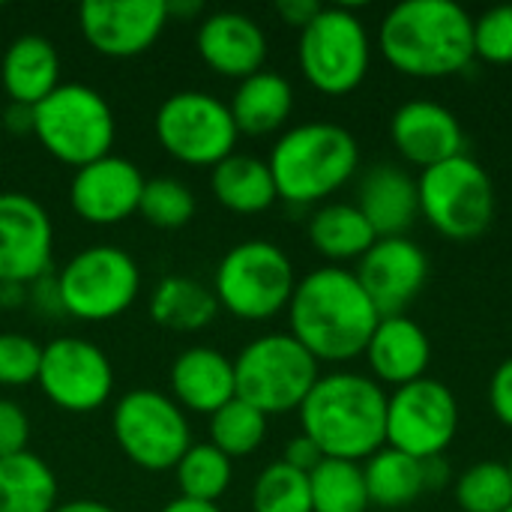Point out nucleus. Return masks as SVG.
<instances>
[{"mask_svg":"<svg viewBox=\"0 0 512 512\" xmlns=\"http://www.w3.org/2000/svg\"><path fill=\"white\" fill-rule=\"evenodd\" d=\"M285 312L291 336L318 363H345L363 357L381 321L354 270L339 264L318 267L297 279Z\"/></svg>","mask_w":512,"mask_h":512,"instance_id":"obj_1","label":"nucleus"},{"mask_svg":"<svg viewBox=\"0 0 512 512\" xmlns=\"http://www.w3.org/2000/svg\"><path fill=\"white\" fill-rule=\"evenodd\" d=\"M378 48L408 78L459 75L474 60V18L456 0H402L384 15Z\"/></svg>","mask_w":512,"mask_h":512,"instance_id":"obj_2","label":"nucleus"},{"mask_svg":"<svg viewBox=\"0 0 512 512\" xmlns=\"http://www.w3.org/2000/svg\"><path fill=\"white\" fill-rule=\"evenodd\" d=\"M300 432L324 459L366 462L387 447V393L360 372L321 375L300 405Z\"/></svg>","mask_w":512,"mask_h":512,"instance_id":"obj_3","label":"nucleus"},{"mask_svg":"<svg viewBox=\"0 0 512 512\" xmlns=\"http://www.w3.org/2000/svg\"><path fill=\"white\" fill-rule=\"evenodd\" d=\"M276 192L288 204H318L339 192L360 168L357 138L327 120L291 126L267 159Z\"/></svg>","mask_w":512,"mask_h":512,"instance_id":"obj_4","label":"nucleus"},{"mask_svg":"<svg viewBox=\"0 0 512 512\" xmlns=\"http://www.w3.org/2000/svg\"><path fill=\"white\" fill-rule=\"evenodd\" d=\"M318 378L321 363L291 333L258 336L234 357L237 399L264 417L300 411Z\"/></svg>","mask_w":512,"mask_h":512,"instance_id":"obj_5","label":"nucleus"},{"mask_svg":"<svg viewBox=\"0 0 512 512\" xmlns=\"http://www.w3.org/2000/svg\"><path fill=\"white\" fill-rule=\"evenodd\" d=\"M33 135L45 153L75 171L108 156L117 120L108 99L87 84H60L33 105Z\"/></svg>","mask_w":512,"mask_h":512,"instance_id":"obj_6","label":"nucleus"},{"mask_svg":"<svg viewBox=\"0 0 512 512\" xmlns=\"http://www.w3.org/2000/svg\"><path fill=\"white\" fill-rule=\"evenodd\" d=\"M297 273L288 252L270 240H243L231 246L213 276L219 309L240 321H270L288 309Z\"/></svg>","mask_w":512,"mask_h":512,"instance_id":"obj_7","label":"nucleus"},{"mask_svg":"<svg viewBox=\"0 0 512 512\" xmlns=\"http://www.w3.org/2000/svg\"><path fill=\"white\" fill-rule=\"evenodd\" d=\"M417 192L423 219L453 243H471L495 222V183L468 153L426 168Z\"/></svg>","mask_w":512,"mask_h":512,"instance_id":"obj_8","label":"nucleus"},{"mask_svg":"<svg viewBox=\"0 0 512 512\" xmlns=\"http://www.w3.org/2000/svg\"><path fill=\"white\" fill-rule=\"evenodd\" d=\"M63 315L102 324L132 309L141 294V267L120 246H87L57 273Z\"/></svg>","mask_w":512,"mask_h":512,"instance_id":"obj_9","label":"nucleus"},{"mask_svg":"<svg viewBox=\"0 0 512 512\" xmlns=\"http://www.w3.org/2000/svg\"><path fill=\"white\" fill-rule=\"evenodd\" d=\"M297 60L303 78L324 96L357 90L372 63L366 24L345 6H324L309 27L300 30Z\"/></svg>","mask_w":512,"mask_h":512,"instance_id":"obj_10","label":"nucleus"},{"mask_svg":"<svg viewBox=\"0 0 512 512\" xmlns=\"http://www.w3.org/2000/svg\"><path fill=\"white\" fill-rule=\"evenodd\" d=\"M123 456L141 471H171L192 447L186 411L159 390H129L111 414Z\"/></svg>","mask_w":512,"mask_h":512,"instance_id":"obj_11","label":"nucleus"},{"mask_svg":"<svg viewBox=\"0 0 512 512\" xmlns=\"http://www.w3.org/2000/svg\"><path fill=\"white\" fill-rule=\"evenodd\" d=\"M153 132L168 156L195 168H216L234 153L240 138L231 108L204 90L168 96L156 111Z\"/></svg>","mask_w":512,"mask_h":512,"instance_id":"obj_12","label":"nucleus"},{"mask_svg":"<svg viewBox=\"0 0 512 512\" xmlns=\"http://www.w3.org/2000/svg\"><path fill=\"white\" fill-rule=\"evenodd\" d=\"M459 432V402L438 378H420L387 396V447L420 462L450 450Z\"/></svg>","mask_w":512,"mask_h":512,"instance_id":"obj_13","label":"nucleus"},{"mask_svg":"<svg viewBox=\"0 0 512 512\" xmlns=\"http://www.w3.org/2000/svg\"><path fill=\"white\" fill-rule=\"evenodd\" d=\"M36 384L54 408L66 414H90L111 399L114 366L99 345L60 336L42 348Z\"/></svg>","mask_w":512,"mask_h":512,"instance_id":"obj_14","label":"nucleus"},{"mask_svg":"<svg viewBox=\"0 0 512 512\" xmlns=\"http://www.w3.org/2000/svg\"><path fill=\"white\" fill-rule=\"evenodd\" d=\"M54 225L45 207L24 192H0V285H33L48 276Z\"/></svg>","mask_w":512,"mask_h":512,"instance_id":"obj_15","label":"nucleus"},{"mask_svg":"<svg viewBox=\"0 0 512 512\" xmlns=\"http://www.w3.org/2000/svg\"><path fill=\"white\" fill-rule=\"evenodd\" d=\"M87 45L114 60L144 54L165 30V0H84L78 9Z\"/></svg>","mask_w":512,"mask_h":512,"instance_id":"obj_16","label":"nucleus"},{"mask_svg":"<svg viewBox=\"0 0 512 512\" xmlns=\"http://www.w3.org/2000/svg\"><path fill=\"white\" fill-rule=\"evenodd\" d=\"M354 276L381 318L405 315V309L426 288L429 258L420 243L408 237H384L375 240V246L357 261Z\"/></svg>","mask_w":512,"mask_h":512,"instance_id":"obj_17","label":"nucleus"},{"mask_svg":"<svg viewBox=\"0 0 512 512\" xmlns=\"http://www.w3.org/2000/svg\"><path fill=\"white\" fill-rule=\"evenodd\" d=\"M144 174L123 156H102L75 171L69 183V204L87 225H117L138 213Z\"/></svg>","mask_w":512,"mask_h":512,"instance_id":"obj_18","label":"nucleus"},{"mask_svg":"<svg viewBox=\"0 0 512 512\" xmlns=\"http://www.w3.org/2000/svg\"><path fill=\"white\" fill-rule=\"evenodd\" d=\"M390 138L399 156L423 171L465 153V129L459 117L432 99L399 105L390 117Z\"/></svg>","mask_w":512,"mask_h":512,"instance_id":"obj_19","label":"nucleus"},{"mask_svg":"<svg viewBox=\"0 0 512 512\" xmlns=\"http://www.w3.org/2000/svg\"><path fill=\"white\" fill-rule=\"evenodd\" d=\"M201 60L222 78L243 81L264 69L267 36L261 24L243 12H213L198 24L195 36Z\"/></svg>","mask_w":512,"mask_h":512,"instance_id":"obj_20","label":"nucleus"},{"mask_svg":"<svg viewBox=\"0 0 512 512\" xmlns=\"http://www.w3.org/2000/svg\"><path fill=\"white\" fill-rule=\"evenodd\" d=\"M363 357L372 369V378L381 387L390 384L396 390L426 378L432 363V342L411 315H390L378 321Z\"/></svg>","mask_w":512,"mask_h":512,"instance_id":"obj_21","label":"nucleus"},{"mask_svg":"<svg viewBox=\"0 0 512 512\" xmlns=\"http://www.w3.org/2000/svg\"><path fill=\"white\" fill-rule=\"evenodd\" d=\"M171 393V399L183 411L213 417L237 396L234 360L207 345H192L180 351L171 363Z\"/></svg>","mask_w":512,"mask_h":512,"instance_id":"obj_22","label":"nucleus"},{"mask_svg":"<svg viewBox=\"0 0 512 512\" xmlns=\"http://www.w3.org/2000/svg\"><path fill=\"white\" fill-rule=\"evenodd\" d=\"M357 210L372 225L375 237H405L420 216L417 180L390 162L369 168L357 189Z\"/></svg>","mask_w":512,"mask_h":512,"instance_id":"obj_23","label":"nucleus"},{"mask_svg":"<svg viewBox=\"0 0 512 512\" xmlns=\"http://www.w3.org/2000/svg\"><path fill=\"white\" fill-rule=\"evenodd\" d=\"M0 81L15 105H39L48 93L60 87V57L51 39L39 33H24L12 39L0 60Z\"/></svg>","mask_w":512,"mask_h":512,"instance_id":"obj_24","label":"nucleus"},{"mask_svg":"<svg viewBox=\"0 0 512 512\" xmlns=\"http://www.w3.org/2000/svg\"><path fill=\"white\" fill-rule=\"evenodd\" d=\"M228 108L240 135H270L288 123L294 111V87L285 75L261 69L237 81Z\"/></svg>","mask_w":512,"mask_h":512,"instance_id":"obj_25","label":"nucleus"},{"mask_svg":"<svg viewBox=\"0 0 512 512\" xmlns=\"http://www.w3.org/2000/svg\"><path fill=\"white\" fill-rule=\"evenodd\" d=\"M210 189L216 201L237 216L264 213L279 201L270 165L249 153H231L210 168Z\"/></svg>","mask_w":512,"mask_h":512,"instance_id":"obj_26","label":"nucleus"},{"mask_svg":"<svg viewBox=\"0 0 512 512\" xmlns=\"http://www.w3.org/2000/svg\"><path fill=\"white\" fill-rule=\"evenodd\" d=\"M219 315L213 288L189 276H165L150 294V318L174 333H198Z\"/></svg>","mask_w":512,"mask_h":512,"instance_id":"obj_27","label":"nucleus"},{"mask_svg":"<svg viewBox=\"0 0 512 512\" xmlns=\"http://www.w3.org/2000/svg\"><path fill=\"white\" fill-rule=\"evenodd\" d=\"M375 240L378 237L357 204H324L309 219V243L330 261H360Z\"/></svg>","mask_w":512,"mask_h":512,"instance_id":"obj_28","label":"nucleus"},{"mask_svg":"<svg viewBox=\"0 0 512 512\" xmlns=\"http://www.w3.org/2000/svg\"><path fill=\"white\" fill-rule=\"evenodd\" d=\"M363 477H366L369 501L378 510L411 507L426 492L423 462L393 447H381L375 456H369L363 462Z\"/></svg>","mask_w":512,"mask_h":512,"instance_id":"obj_29","label":"nucleus"},{"mask_svg":"<svg viewBox=\"0 0 512 512\" xmlns=\"http://www.w3.org/2000/svg\"><path fill=\"white\" fill-rule=\"evenodd\" d=\"M57 477L30 450L0 459V512H54Z\"/></svg>","mask_w":512,"mask_h":512,"instance_id":"obj_30","label":"nucleus"},{"mask_svg":"<svg viewBox=\"0 0 512 512\" xmlns=\"http://www.w3.org/2000/svg\"><path fill=\"white\" fill-rule=\"evenodd\" d=\"M312 512H369L372 501L360 462L324 459L309 474Z\"/></svg>","mask_w":512,"mask_h":512,"instance_id":"obj_31","label":"nucleus"},{"mask_svg":"<svg viewBox=\"0 0 512 512\" xmlns=\"http://www.w3.org/2000/svg\"><path fill=\"white\" fill-rule=\"evenodd\" d=\"M174 474H177L180 498L216 504L228 492V486H231L234 465H231V459L222 450H216L207 441V444H192L186 450V456L177 462Z\"/></svg>","mask_w":512,"mask_h":512,"instance_id":"obj_32","label":"nucleus"},{"mask_svg":"<svg viewBox=\"0 0 512 512\" xmlns=\"http://www.w3.org/2000/svg\"><path fill=\"white\" fill-rule=\"evenodd\" d=\"M264 438L267 417L237 396L210 417V444L222 450L231 462L252 456L264 444Z\"/></svg>","mask_w":512,"mask_h":512,"instance_id":"obj_33","label":"nucleus"},{"mask_svg":"<svg viewBox=\"0 0 512 512\" xmlns=\"http://www.w3.org/2000/svg\"><path fill=\"white\" fill-rule=\"evenodd\" d=\"M453 498L462 512H507L512 507V474L507 462H477L456 477Z\"/></svg>","mask_w":512,"mask_h":512,"instance_id":"obj_34","label":"nucleus"},{"mask_svg":"<svg viewBox=\"0 0 512 512\" xmlns=\"http://www.w3.org/2000/svg\"><path fill=\"white\" fill-rule=\"evenodd\" d=\"M252 512H312L309 474L285 465H267L252 486Z\"/></svg>","mask_w":512,"mask_h":512,"instance_id":"obj_35","label":"nucleus"},{"mask_svg":"<svg viewBox=\"0 0 512 512\" xmlns=\"http://www.w3.org/2000/svg\"><path fill=\"white\" fill-rule=\"evenodd\" d=\"M138 213L150 225H156L162 231H174V228H183V225L192 222V216H195V195L177 177H153V180L144 183Z\"/></svg>","mask_w":512,"mask_h":512,"instance_id":"obj_36","label":"nucleus"},{"mask_svg":"<svg viewBox=\"0 0 512 512\" xmlns=\"http://www.w3.org/2000/svg\"><path fill=\"white\" fill-rule=\"evenodd\" d=\"M474 57L492 66L512 63V3L492 6L474 18Z\"/></svg>","mask_w":512,"mask_h":512,"instance_id":"obj_37","label":"nucleus"},{"mask_svg":"<svg viewBox=\"0 0 512 512\" xmlns=\"http://www.w3.org/2000/svg\"><path fill=\"white\" fill-rule=\"evenodd\" d=\"M42 363V345L21 333H0V387L36 384Z\"/></svg>","mask_w":512,"mask_h":512,"instance_id":"obj_38","label":"nucleus"},{"mask_svg":"<svg viewBox=\"0 0 512 512\" xmlns=\"http://www.w3.org/2000/svg\"><path fill=\"white\" fill-rule=\"evenodd\" d=\"M27 441H30V420L24 408L12 399H0V459L24 453Z\"/></svg>","mask_w":512,"mask_h":512,"instance_id":"obj_39","label":"nucleus"},{"mask_svg":"<svg viewBox=\"0 0 512 512\" xmlns=\"http://www.w3.org/2000/svg\"><path fill=\"white\" fill-rule=\"evenodd\" d=\"M489 405L501 426L512 429V357L501 360L489 381Z\"/></svg>","mask_w":512,"mask_h":512,"instance_id":"obj_40","label":"nucleus"},{"mask_svg":"<svg viewBox=\"0 0 512 512\" xmlns=\"http://www.w3.org/2000/svg\"><path fill=\"white\" fill-rule=\"evenodd\" d=\"M282 462L291 465V468H297V471H303V474H312V471L324 462V453L315 447L312 438H306V435L300 432L297 438H291V441L285 444Z\"/></svg>","mask_w":512,"mask_h":512,"instance_id":"obj_41","label":"nucleus"},{"mask_svg":"<svg viewBox=\"0 0 512 512\" xmlns=\"http://www.w3.org/2000/svg\"><path fill=\"white\" fill-rule=\"evenodd\" d=\"M324 6L318 0H279L276 3V15L288 24V27H309L315 21V15L321 12Z\"/></svg>","mask_w":512,"mask_h":512,"instance_id":"obj_42","label":"nucleus"},{"mask_svg":"<svg viewBox=\"0 0 512 512\" xmlns=\"http://www.w3.org/2000/svg\"><path fill=\"white\" fill-rule=\"evenodd\" d=\"M6 129L15 132V135H24V132L33 135V108L9 102V108H6Z\"/></svg>","mask_w":512,"mask_h":512,"instance_id":"obj_43","label":"nucleus"},{"mask_svg":"<svg viewBox=\"0 0 512 512\" xmlns=\"http://www.w3.org/2000/svg\"><path fill=\"white\" fill-rule=\"evenodd\" d=\"M159 512H222V507L219 504L192 501V498H174V501H168Z\"/></svg>","mask_w":512,"mask_h":512,"instance_id":"obj_44","label":"nucleus"},{"mask_svg":"<svg viewBox=\"0 0 512 512\" xmlns=\"http://www.w3.org/2000/svg\"><path fill=\"white\" fill-rule=\"evenodd\" d=\"M165 9H168V21H171V18H189V15H198V12L204 9V3H201V0H168V3H165Z\"/></svg>","mask_w":512,"mask_h":512,"instance_id":"obj_45","label":"nucleus"},{"mask_svg":"<svg viewBox=\"0 0 512 512\" xmlns=\"http://www.w3.org/2000/svg\"><path fill=\"white\" fill-rule=\"evenodd\" d=\"M54 512H117V510H114V507H108V504H102V501H87V498H81V501L57 504V510Z\"/></svg>","mask_w":512,"mask_h":512,"instance_id":"obj_46","label":"nucleus"},{"mask_svg":"<svg viewBox=\"0 0 512 512\" xmlns=\"http://www.w3.org/2000/svg\"><path fill=\"white\" fill-rule=\"evenodd\" d=\"M507 465H510V474H512V456H510V462H507Z\"/></svg>","mask_w":512,"mask_h":512,"instance_id":"obj_47","label":"nucleus"},{"mask_svg":"<svg viewBox=\"0 0 512 512\" xmlns=\"http://www.w3.org/2000/svg\"><path fill=\"white\" fill-rule=\"evenodd\" d=\"M507 512H512V507H510V510H507Z\"/></svg>","mask_w":512,"mask_h":512,"instance_id":"obj_48","label":"nucleus"}]
</instances>
